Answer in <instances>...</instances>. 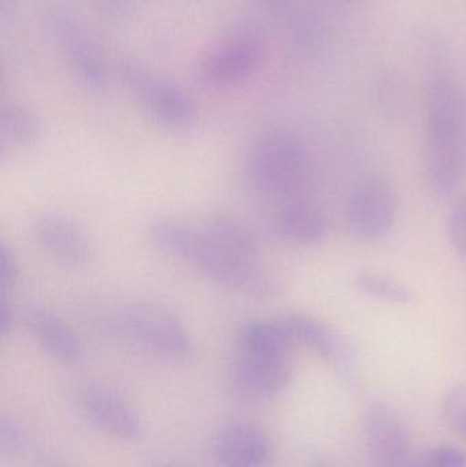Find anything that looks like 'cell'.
<instances>
[{"instance_id":"cell-1","label":"cell","mask_w":466,"mask_h":467,"mask_svg":"<svg viewBox=\"0 0 466 467\" xmlns=\"http://www.w3.org/2000/svg\"><path fill=\"white\" fill-rule=\"evenodd\" d=\"M147 238L161 252L189 264L229 290L259 299L278 293V280L260 260H243L226 252L204 230L200 232L172 219H158L148 224Z\"/></svg>"},{"instance_id":"cell-25","label":"cell","mask_w":466,"mask_h":467,"mask_svg":"<svg viewBox=\"0 0 466 467\" xmlns=\"http://www.w3.org/2000/svg\"><path fill=\"white\" fill-rule=\"evenodd\" d=\"M25 449V436L13 419L3 416L0 420V452L3 457H16Z\"/></svg>"},{"instance_id":"cell-11","label":"cell","mask_w":466,"mask_h":467,"mask_svg":"<svg viewBox=\"0 0 466 467\" xmlns=\"http://www.w3.org/2000/svg\"><path fill=\"white\" fill-rule=\"evenodd\" d=\"M279 323L293 342L301 343L325 359L342 375H352L357 367L355 348L336 329L305 313H286Z\"/></svg>"},{"instance_id":"cell-23","label":"cell","mask_w":466,"mask_h":467,"mask_svg":"<svg viewBox=\"0 0 466 467\" xmlns=\"http://www.w3.org/2000/svg\"><path fill=\"white\" fill-rule=\"evenodd\" d=\"M446 230L454 252L466 261V196L460 197L451 205Z\"/></svg>"},{"instance_id":"cell-12","label":"cell","mask_w":466,"mask_h":467,"mask_svg":"<svg viewBox=\"0 0 466 467\" xmlns=\"http://www.w3.org/2000/svg\"><path fill=\"white\" fill-rule=\"evenodd\" d=\"M366 439L375 467H413L409 435L399 417L385 405L369 409Z\"/></svg>"},{"instance_id":"cell-22","label":"cell","mask_w":466,"mask_h":467,"mask_svg":"<svg viewBox=\"0 0 466 467\" xmlns=\"http://www.w3.org/2000/svg\"><path fill=\"white\" fill-rule=\"evenodd\" d=\"M443 416L451 430L466 441V383L457 384L446 394Z\"/></svg>"},{"instance_id":"cell-31","label":"cell","mask_w":466,"mask_h":467,"mask_svg":"<svg viewBox=\"0 0 466 467\" xmlns=\"http://www.w3.org/2000/svg\"><path fill=\"white\" fill-rule=\"evenodd\" d=\"M47 467H62V466L51 465V466H47Z\"/></svg>"},{"instance_id":"cell-24","label":"cell","mask_w":466,"mask_h":467,"mask_svg":"<svg viewBox=\"0 0 466 467\" xmlns=\"http://www.w3.org/2000/svg\"><path fill=\"white\" fill-rule=\"evenodd\" d=\"M413 467H466V454L448 444L431 447L416 458Z\"/></svg>"},{"instance_id":"cell-16","label":"cell","mask_w":466,"mask_h":467,"mask_svg":"<svg viewBox=\"0 0 466 467\" xmlns=\"http://www.w3.org/2000/svg\"><path fill=\"white\" fill-rule=\"evenodd\" d=\"M273 14L286 32L293 46L312 54L323 43V29L314 8L306 0H257Z\"/></svg>"},{"instance_id":"cell-6","label":"cell","mask_w":466,"mask_h":467,"mask_svg":"<svg viewBox=\"0 0 466 467\" xmlns=\"http://www.w3.org/2000/svg\"><path fill=\"white\" fill-rule=\"evenodd\" d=\"M264 55V44L256 32L235 30L221 38L202 57L199 65L200 79L215 89L237 87L259 71Z\"/></svg>"},{"instance_id":"cell-28","label":"cell","mask_w":466,"mask_h":467,"mask_svg":"<svg viewBox=\"0 0 466 467\" xmlns=\"http://www.w3.org/2000/svg\"><path fill=\"white\" fill-rule=\"evenodd\" d=\"M14 324H16V321H14L13 307L3 298L2 305H0V334L3 337L10 335L13 332Z\"/></svg>"},{"instance_id":"cell-5","label":"cell","mask_w":466,"mask_h":467,"mask_svg":"<svg viewBox=\"0 0 466 467\" xmlns=\"http://www.w3.org/2000/svg\"><path fill=\"white\" fill-rule=\"evenodd\" d=\"M119 70L128 89L155 122L175 131L193 126L196 106L180 87L134 60H123Z\"/></svg>"},{"instance_id":"cell-26","label":"cell","mask_w":466,"mask_h":467,"mask_svg":"<svg viewBox=\"0 0 466 467\" xmlns=\"http://www.w3.org/2000/svg\"><path fill=\"white\" fill-rule=\"evenodd\" d=\"M101 16L111 19H126L137 10L139 0H89Z\"/></svg>"},{"instance_id":"cell-21","label":"cell","mask_w":466,"mask_h":467,"mask_svg":"<svg viewBox=\"0 0 466 467\" xmlns=\"http://www.w3.org/2000/svg\"><path fill=\"white\" fill-rule=\"evenodd\" d=\"M353 285L364 296L388 304H410L415 293L396 277L374 271H360L353 277Z\"/></svg>"},{"instance_id":"cell-3","label":"cell","mask_w":466,"mask_h":467,"mask_svg":"<svg viewBox=\"0 0 466 467\" xmlns=\"http://www.w3.org/2000/svg\"><path fill=\"white\" fill-rule=\"evenodd\" d=\"M104 323L161 358L185 362L193 356V340L185 324L175 313L156 302L123 305L115 309L111 320Z\"/></svg>"},{"instance_id":"cell-14","label":"cell","mask_w":466,"mask_h":467,"mask_svg":"<svg viewBox=\"0 0 466 467\" xmlns=\"http://www.w3.org/2000/svg\"><path fill=\"white\" fill-rule=\"evenodd\" d=\"M213 451L222 467H265L271 460V441L257 425L234 422L218 433Z\"/></svg>"},{"instance_id":"cell-4","label":"cell","mask_w":466,"mask_h":467,"mask_svg":"<svg viewBox=\"0 0 466 467\" xmlns=\"http://www.w3.org/2000/svg\"><path fill=\"white\" fill-rule=\"evenodd\" d=\"M40 14L47 33L78 81L92 92L106 90L109 87L106 63L78 16L59 2H47Z\"/></svg>"},{"instance_id":"cell-15","label":"cell","mask_w":466,"mask_h":467,"mask_svg":"<svg viewBox=\"0 0 466 467\" xmlns=\"http://www.w3.org/2000/svg\"><path fill=\"white\" fill-rule=\"evenodd\" d=\"M22 317L33 339L54 361L66 367H73L81 361L82 348L78 337L57 313L40 305H30Z\"/></svg>"},{"instance_id":"cell-9","label":"cell","mask_w":466,"mask_h":467,"mask_svg":"<svg viewBox=\"0 0 466 467\" xmlns=\"http://www.w3.org/2000/svg\"><path fill=\"white\" fill-rule=\"evenodd\" d=\"M81 416L96 430L125 441L141 439L142 424L133 406L111 387L87 384L77 395Z\"/></svg>"},{"instance_id":"cell-20","label":"cell","mask_w":466,"mask_h":467,"mask_svg":"<svg viewBox=\"0 0 466 467\" xmlns=\"http://www.w3.org/2000/svg\"><path fill=\"white\" fill-rule=\"evenodd\" d=\"M292 342L279 320H249L237 334V350L263 354H292Z\"/></svg>"},{"instance_id":"cell-7","label":"cell","mask_w":466,"mask_h":467,"mask_svg":"<svg viewBox=\"0 0 466 467\" xmlns=\"http://www.w3.org/2000/svg\"><path fill=\"white\" fill-rule=\"evenodd\" d=\"M399 213L396 191L385 178L369 177L350 192L345 210L347 232L360 242H375L393 229Z\"/></svg>"},{"instance_id":"cell-10","label":"cell","mask_w":466,"mask_h":467,"mask_svg":"<svg viewBox=\"0 0 466 467\" xmlns=\"http://www.w3.org/2000/svg\"><path fill=\"white\" fill-rule=\"evenodd\" d=\"M461 123L456 84L446 71H437L427 92L426 150H462Z\"/></svg>"},{"instance_id":"cell-18","label":"cell","mask_w":466,"mask_h":467,"mask_svg":"<svg viewBox=\"0 0 466 467\" xmlns=\"http://www.w3.org/2000/svg\"><path fill=\"white\" fill-rule=\"evenodd\" d=\"M204 233L216 244L243 260H260V242L251 226L229 215L212 216Z\"/></svg>"},{"instance_id":"cell-27","label":"cell","mask_w":466,"mask_h":467,"mask_svg":"<svg viewBox=\"0 0 466 467\" xmlns=\"http://www.w3.org/2000/svg\"><path fill=\"white\" fill-rule=\"evenodd\" d=\"M18 261L7 244H0V283L3 287L13 285L18 276Z\"/></svg>"},{"instance_id":"cell-17","label":"cell","mask_w":466,"mask_h":467,"mask_svg":"<svg viewBox=\"0 0 466 467\" xmlns=\"http://www.w3.org/2000/svg\"><path fill=\"white\" fill-rule=\"evenodd\" d=\"M273 224L282 241L295 246L320 244L328 230L325 213L308 202H292L282 205L274 216Z\"/></svg>"},{"instance_id":"cell-8","label":"cell","mask_w":466,"mask_h":467,"mask_svg":"<svg viewBox=\"0 0 466 467\" xmlns=\"http://www.w3.org/2000/svg\"><path fill=\"white\" fill-rule=\"evenodd\" d=\"M230 376L233 386L246 400H271L292 383V354L237 350L230 368Z\"/></svg>"},{"instance_id":"cell-30","label":"cell","mask_w":466,"mask_h":467,"mask_svg":"<svg viewBox=\"0 0 466 467\" xmlns=\"http://www.w3.org/2000/svg\"><path fill=\"white\" fill-rule=\"evenodd\" d=\"M314 467H333L330 465V463L326 462V461H317V462H315Z\"/></svg>"},{"instance_id":"cell-29","label":"cell","mask_w":466,"mask_h":467,"mask_svg":"<svg viewBox=\"0 0 466 467\" xmlns=\"http://www.w3.org/2000/svg\"><path fill=\"white\" fill-rule=\"evenodd\" d=\"M19 0H0V22H10L18 13Z\"/></svg>"},{"instance_id":"cell-13","label":"cell","mask_w":466,"mask_h":467,"mask_svg":"<svg viewBox=\"0 0 466 467\" xmlns=\"http://www.w3.org/2000/svg\"><path fill=\"white\" fill-rule=\"evenodd\" d=\"M33 233L47 254L67 268H84L92 258V246L78 226L59 213H41Z\"/></svg>"},{"instance_id":"cell-19","label":"cell","mask_w":466,"mask_h":467,"mask_svg":"<svg viewBox=\"0 0 466 467\" xmlns=\"http://www.w3.org/2000/svg\"><path fill=\"white\" fill-rule=\"evenodd\" d=\"M43 134L40 118L33 109L19 104H8L0 112V145L22 150L37 144Z\"/></svg>"},{"instance_id":"cell-2","label":"cell","mask_w":466,"mask_h":467,"mask_svg":"<svg viewBox=\"0 0 466 467\" xmlns=\"http://www.w3.org/2000/svg\"><path fill=\"white\" fill-rule=\"evenodd\" d=\"M308 167L305 144L286 130L263 134L246 153V178L257 192L267 196L295 193L305 182Z\"/></svg>"}]
</instances>
